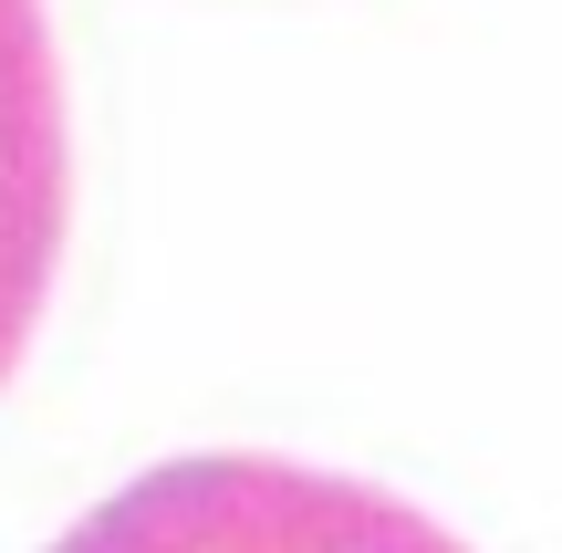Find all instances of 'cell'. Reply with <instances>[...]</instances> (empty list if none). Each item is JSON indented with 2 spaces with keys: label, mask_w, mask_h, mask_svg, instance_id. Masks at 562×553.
I'll use <instances>...</instances> for the list:
<instances>
[{
  "label": "cell",
  "mask_w": 562,
  "mask_h": 553,
  "mask_svg": "<svg viewBox=\"0 0 562 553\" xmlns=\"http://www.w3.org/2000/svg\"><path fill=\"white\" fill-rule=\"evenodd\" d=\"M74 136H63V53L42 0H0V387H11L32 313L63 262Z\"/></svg>",
  "instance_id": "7a4b0ae2"
},
{
  "label": "cell",
  "mask_w": 562,
  "mask_h": 553,
  "mask_svg": "<svg viewBox=\"0 0 562 553\" xmlns=\"http://www.w3.org/2000/svg\"><path fill=\"white\" fill-rule=\"evenodd\" d=\"M53 553H469V543L375 480L209 450V460H167V471L125 480Z\"/></svg>",
  "instance_id": "6da1fadb"
}]
</instances>
